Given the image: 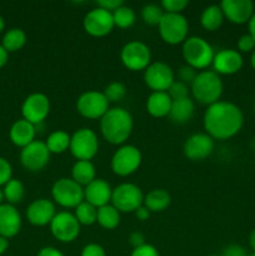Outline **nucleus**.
<instances>
[{
  "instance_id": "13d9d810",
  "label": "nucleus",
  "mask_w": 255,
  "mask_h": 256,
  "mask_svg": "<svg viewBox=\"0 0 255 256\" xmlns=\"http://www.w3.org/2000/svg\"><path fill=\"white\" fill-rule=\"evenodd\" d=\"M210 256H222V255H210Z\"/></svg>"
},
{
  "instance_id": "7c9ffc66",
  "label": "nucleus",
  "mask_w": 255,
  "mask_h": 256,
  "mask_svg": "<svg viewBox=\"0 0 255 256\" xmlns=\"http://www.w3.org/2000/svg\"><path fill=\"white\" fill-rule=\"evenodd\" d=\"M25 42H26V34L24 30L19 28H12L5 32L2 45L8 52H10L20 50L24 46Z\"/></svg>"
},
{
  "instance_id": "c03bdc74",
  "label": "nucleus",
  "mask_w": 255,
  "mask_h": 256,
  "mask_svg": "<svg viewBox=\"0 0 255 256\" xmlns=\"http://www.w3.org/2000/svg\"><path fill=\"white\" fill-rule=\"evenodd\" d=\"M122 5H124L122 0H99V2H96L98 8H102V9L108 10L110 12H114Z\"/></svg>"
},
{
  "instance_id": "bb28decb",
  "label": "nucleus",
  "mask_w": 255,
  "mask_h": 256,
  "mask_svg": "<svg viewBox=\"0 0 255 256\" xmlns=\"http://www.w3.org/2000/svg\"><path fill=\"white\" fill-rule=\"evenodd\" d=\"M95 166L92 162L88 160H78L72 169V179L82 186H86L90 182H94L95 178Z\"/></svg>"
},
{
  "instance_id": "4c0bfd02",
  "label": "nucleus",
  "mask_w": 255,
  "mask_h": 256,
  "mask_svg": "<svg viewBox=\"0 0 255 256\" xmlns=\"http://www.w3.org/2000/svg\"><path fill=\"white\" fill-rule=\"evenodd\" d=\"M189 5L186 0H162V8L169 14H182V10Z\"/></svg>"
},
{
  "instance_id": "ddd939ff",
  "label": "nucleus",
  "mask_w": 255,
  "mask_h": 256,
  "mask_svg": "<svg viewBox=\"0 0 255 256\" xmlns=\"http://www.w3.org/2000/svg\"><path fill=\"white\" fill-rule=\"evenodd\" d=\"M82 26H84L85 32L92 36H105V35L110 34L112 28L115 26L112 12L96 6L85 15L84 20H82Z\"/></svg>"
},
{
  "instance_id": "de8ad7c7",
  "label": "nucleus",
  "mask_w": 255,
  "mask_h": 256,
  "mask_svg": "<svg viewBox=\"0 0 255 256\" xmlns=\"http://www.w3.org/2000/svg\"><path fill=\"white\" fill-rule=\"evenodd\" d=\"M38 256H64L62 252H59L58 249L52 246H46L42 248L39 252H38Z\"/></svg>"
},
{
  "instance_id": "58836bf2",
  "label": "nucleus",
  "mask_w": 255,
  "mask_h": 256,
  "mask_svg": "<svg viewBox=\"0 0 255 256\" xmlns=\"http://www.w3.org/2000/svg\"><path fill=\"white\" fill-rule=\"evenodd\" d=\"M12 169L10 162L6 159L0 156V186L6 184L9 180L12 179Z\"/></svg>"
},
{
  "instance_id": "393cba45",
  "label": "nucleus",
  "mask_w": 255,
  "mask_h": 256,
  "mask_svg": "<svg viewBox=\"0 0 255 256\" xmlns=\"http://www.w3.org/2000/svg\"><path fill=\"white\" fill-rule=\"evenodd\" d=\"M194 102L190 98H184V99L172 100V109H170L169 118L176 124H184L189 122L194 115Z\"/></svg>"
},
{
  "instance_id": "864d4df0",
  "label": "nucleus",
  "mask_w": 255,
  "mask_h": 256,
  "mask_svg": "<svg viewBox=\"0 0 255 256\" xmlns=\"http://www.w3.org/2000/svg\"><path fill=\"white\" fill-rule=\"evenodd\" d=\"M249 244L250 248L252 249V252H255V229L250 232V236H249Z\"/></svg>"
},
{
  "instance_id": "49530a36",
  "label": "nucleus",
  "mask_w": 255,
  "mask_h": 256,
  "mask_svg": "<svg viewBox=\"0 0 255 256\" xmlns=\"http://www.w3.org/2000/svg\"><path fill=\"white\" fill-rule=\"evenodd\" d=\"M144 240H145L144 235H142L140 232H132L129 236V242L134 246V249L135 248H139L142 246V245H144L145 244Z\"/></svg>"
},
{
  "instance_id": "37998d69",
  "label": "nucleus",
  "mask_w": 255,
  "mask_h": 256,
  "mask_svg": "<svg viewBox=\"0 0 255 256\" xmlns=\"http://www.w3.org/2000/svg\"><path fill=\"white\" fill-rule=\"evenodd\" d=\"M82 256H106V254L99 244H88L82 249Z\"/></svg>"
},
{
  "instance_id": "f03ea898",
  "label": "nucleus",
  "mask_w": 255,
  "mask_h": 256,
  "mask_svg": "<svg viewBox=\"0 0 255 256\" xmlns=\"http://www.w3.org/2000/svg\"><path fill=\"white\" fill-rule=\"evenodd\" d=\"M132 116L122 108H112L100 119V130L108 142L112 145H122L132 135Z\"/></svg>"
},
{
  "instance_id": "9d476101",
  "label": "nucleus",
  "mask_w": 255,
  "mask_h": 256,
  "mask_svg": "<svg viewBox=\"0 0 255 256\" xmlns=\"http://www.w3.org/2000/svg\"><path fill=\"white\" fill-rule=\"evenodd\" d=\"M110 102L105 98L104 92L90 90L79 96L76 102V110L82 116L86 119H102L106 114Z\"/></svg>"
},
{
  "instance_id": "dca6fc26",
  "label": "nucleus",
  "mask_w": 255,
  "mask_h": 256,
  "mask_svg": "<svg viewBox=\"0 0 255 256\" xmlns=\"http://www.w3.org/2000/svg\"><path fill=\"white\" fill-rule=\"evenodd\" d=\"M50 160V152L46 144L40 140H34L32 144L22 148L20 152V162L25 169L30 172H39L44 169Z\"/></svg>"
},
{
  "instance_id": "f257e3e1",
  "label": "nucleus",
  "mask_w": 255,
  "mask_h": 256,
  "mask_svg": "<svg viewBox=\"0 0 255 256\" xmlns=\"http://www.w3.org/2000/svg\"><path fill=\"white\" fill-rule=\"evenodd\" d=\"M204 128L212 139L226 140L242 130L244 116L238 105L230 102H219L209 105L204 114Z\"/></svg>"
},
{
  "instance_id": "6e6d98bb",
  "label": "nucleus",
  "mask_w": 255,
  "mask_h": 256,
  "mask_svg": "<svg viewBox=\"0 0 255 256\" xmlns=\"http://www.w3.org/2000/svg\"><path fill=\"white\" fill-rule=\"evenodd\" d=\"M4 28H5V22L4 19H2V16H0V32L4 30Z\"/></svg>"
},
{
  "instance_id": "a19ab883",
  "label": "nucleus",
  "mask_w": 255,
  "mask_h": 256,
  "mask_svg": "<svg viewBox=\"0 0 255 256\" xmlns=\"http://www.w3.org/2000/svg\"><path fill=\"white\" fill-rule=\"evenodd\" d=\"M238 49L242 52H249L255 50V40L252 39L250 34H245L239 38L238 40Z\"/></svg>"
},
{
  "instance_id": "7ed1b4c3",
  "label": "nucleus",
  "mask_w": 255,
  "mask_h": 256,
  "mask_svg": "<svg viewBox=\"0 0 255 256\" xmlns=\"http://www.w3.org/2000/svg\"><path fill=\"white\" fill-rule=\"evenodd\" d=\"M190 86L195 100L208 106L219 102L222 94V78L214 70H204L198 72L196 78Z\"/></svg>"
},
{
  "instance_id": "79ce46f5",
  "label": "nucleus",
  "mask_w": 255,
  "mask_h": 256,
  "mask_svg": "<svg viewBox=\"0 0 255 256\" xmlns=\"http://www.w3.org/2000/svg\"><path fill=\"white\" fill-rule=\"evenodd\" d=\"M130 256H160L156 248L150 244H144L139 248H135Z\"/></svg>"
},
{
  "instance_id": "5701e85b",
  "label": "nucleus",
  "mask_w": 255,
  "mask_h": 256,
  "mask_svg": "<svg viewBox=\"0 0 255 256\" xmlns=\"http://www.w3.org/2000/svg\"><path fill=\"white\" fill-rule=\"evenodd\" d=\"M35 134H36L35 125L25 119L16 120L12 125L9 132V136L12 144L20 148H25L32 144L35 140Z\"/></svg>"
},
{
  "instance_id": "20e7f679",
  "label": "nucleus",
  "mask_w": 255,
  "mask_h": 256,
  "mask_svg": "<svg viewBox=\"0 0 255 256\" xmlns=\"http://www.w3.org/2000/svg\"><path fill=\"white\" fill-rule=\"evenodd\" d=\"M214 50L212 45L200 36H190L182 42V56L186 65L195 70L206 69L212 64Z\"/></svg>"
},
{
  "instance_id": "a878e982",
  "label": "nucleus",
  "mask_w": 255,
  "mask_h": 256,
  "mask_svg": "<svg viewBox=\"0 0 255 256\" xmlns=\"http://www.w3.org/2000/svg\"><path fill=\"white\" fill-rule=\"evenodd\" d=\"M172 202V198L168 192L162 189H154L144 196V206L150 212H164Z\"/></svg>"
},
{
  "instance_id": "c85d7f7f",
  "label": "nucleus",
  "mask_w": 255,
  "mask_h": 256,
  "mask_svg": "<svg viewBox=\"0 0 255 256\" xmlns=\"http://www.w3.org/2000/svg\"><path fill=\"white\" fill-rule=\"evenodd\" d=\"M72 136L64 130H56L48 136L45 142L50 154H62L70 148Z\"/></svg>"
},
{
  "instance_id": "e433bc0d",
  "label": "nucleus",
  "mask_w": 255,
  "mask_h": 256,
  "mask_svg": "<svg viewBox=\"0 0 255 256\" xmlns=\"http://www.w3.org/2000/svg\"><path fill=\"white\" fill-rule=\"evenodd\" d=\"M168 94L172 100L184 99V98H189V85L184 84V82H179V80H174L170 88L168 89Z\"/></svg>"
},
{
  "instance_id": "aec40b11",
  "label": "nucleus",
  "mask_w": 255,
  "mask_h": 256,
  "mask_svg": "<svg viewBox=\"0 0 255 256\" xmlns=\"http://www.w3.org/2000/svg\"><path fill=\"white\" fill-rule=\"evenodd\" d=\"M56 215L54 202L48 199H38L29 205L26 210V218L29 222L35 226L50 225Z\"/></svg>"
},
{
  "instance_id": "cd10ccee",
  "label": "nucleus",
  "mask_w": 255,
  "mask_h": 256,
  "mask_svg": "<svg viewBox=\"0 0 255 256\" xmlns=\"http://www.w3.org/2000/svg\"><path fill=\"white\" fill-rule=\"evenodd\" d=\"M222 22H224V14H222L220 5H210V6L205 8L200 15L202 26L209 32L219 29Z\"/></svg>"
},
{
  "instance_id": "f8f14e48",
  "label": "nucleus",
  "mask_w": 255,
  "mask_h": 256,
  "mask_svg": "<svg viewBox=\"0 0 255 256\" xmlns=\"http://www.w3.org/2000/svg\"><path fill=\"white\" fill-rule=\"evenodd\" d=\"M50 230L55 239L62 242H72L79 236L80 224L74 214L69 212H58L50 222Z\"/></svg>"
},
{
  "instance_id": "473e14b6",
  "label": "nucleus",
  "mask_w": 255,
  "mask_h": 256,
  "mask_svg": "<svg viewBox=\"0 0 255 256\" xmlns=\"http://www.w3.org/2000/svg\"><path fill=\"white\" fill-rule=\"evenodd\" d=\"M74 215L80 225L90 226V225H92L94 222H96L98 209L95 206H92V204H89V202H82V204L78 205V206L75 208Z\"/></svg>"
},
{
  "instance_id": "603ef678",
  "label": "nucleus",
  "mask_w": 255,
  "mask_h": 256,
  "mask_svg": "<svg viewBox=\"0 0 255 256\" xmlns=\"http://www.w3.org/2000/svg\"><path fill=\"white\" fill-rule=\"evenodd\" d=\"M249 24V34L252 35V39L255 40V12L252 14V19H250V22H248Z\"/></svg>"
},
{
  "instance_id": "09e8293b",
  "label": "nucleus",
  "mask_w": 255,
  "mask_h": 256,
  "mask_svg": "<svg viewBox=\"0 0 255 256\" xmlns=\"http://www.w3.org/2000/svg\"><path fill=\"white\" fill-rule=\"evenodd\" d=\"M135 216H136L139 220H142V222H145V220L149 219L150 212L144 206V205H142V206L135 212Z\"/></svg>"
},
{
  "instance_id": "a18cd8bd",
  "label": "nucleus",
  "mask_w": 255,
  "mask_h": 256,
  "mask_svg": "<svg viewBox=\"0 0 255 256\" xmlns=\"http://www.w3.org/2000/svg\"><path fill=\"white\" fill-rule=\"evenodd\" d=\"M222 256H248V254L242 246L238 244H232L225 248Z\"/></svg>"
},
{
  "instance_id": "9b49d317",
  "label": "nucleus",
  "mask_w": 255,
  "mask_h": 256,
  "mask_svg": "<svg viewBox=\"0 0 255 256\" xmlns=\"http://www.w3.org/2000/svg\"><path fill=\"white\" fill-rule=\"evenodd\" d=\"M120 59L124 66L132 72L145 70L150 65L152 54L146 44L142 42H129L122 46Z\"/></svg>"
},
{
  "instance_id": "2f4dec72",
  "label": "nucleus",
  "mask_w": 255,
  "mask_h": 256,
  "mask_svg": "<svg viewBox=\"0 0 255 256\" xmlns=\"http://www.w3.org/2000/svg\"><path fill=\"white\" fill-rule=\"evenodd\" d=\"M24 185L18 179L9 180L4 185V189H2V196L6 200L8 204L10 205H15L22 202V198H24Z\"/></svg>"
},
{
  "instance_id": "1a4fd4ad",
  "label": "nucleus",
  "mask_w": 255,
  "mask_h": 256,
  "mask_svg": "<svg viewBox=\"0 0 255 256\" xmlns=\"http://www.w3.org/2000/svg\"><path fill=\"white\" fill-rule=\"evenodd\" d=\"M69 149L78 160L90 162L99 150V140H98L96 134L89 128L76 130L72 135Z\"/></svg>"
},
{
  "instance_id": "052dcab7",
  "label": "nucleus",
  "mask_w": 255,
  "mask_h": 256,
  "mask_svg": "<svg viewBox=\"0 0 255 256\" xmlns=\"http://www.w3.org/2000/svg\"><path fill=\"white\" fill-rule=\"evenodd\" d=\"M254 109H255V106H254Z\"/></svg>"
},
{
  "instance_id": "39448f33",
  "label": "nucleus",
  "mask_w": 255,
  "mask_h": 256,
  "mask_svg": "<svg viewBox=\"0 0 255 256\" xmlns=\"http://www.w3.org/2000/svg\"><path fill=\"white\" fill-rule=\"evenodd\" d=\"M144 204L142 189L132 182H124L112 189V205L119 212H135Z\"/></svg>"
},
{
  "instance_id": "b1692460",
  "label": "nucleus",
  "mask_w": 255,
  "mask_h": 256,
  "mask_svg": "<svg viewBox=\"0 0 255 256\" xmlns=\"http://www.w3.org/2000/svg\"><path fill=\"white\" fill-rule=\"evenodd\" d=\"M172 99L166 92H152L146 100V110L152 116H169Z\"/></svg>"
},
{
  "instance_id": "2eb2a0df",
  "label": "nucleus",
  "mask_w": 255,
  "mask_h": 256,
  "mask_svg": "<svg viewBox=\"0 0 255 256\" xmlns=\"http://www.w3.org/2000/svg\"><path fill=\"white\" fill-rule=\"evenodd\" d=\"M50 112L49 98L42 92L30 94L22 105V119L36 125L44 122Z\"/></svg>"
},
{
  "instance_id": "4be33fe9",
  "label": "nucleus",
  "mask_w": 255,
  "mask_h": 256,
  "mask_svg": "<svg viewBox=\"0 0 255 256\" xmlns=\"http://www.w3.org/2000/svg\"><path fill=\"white\" fill-rule=\"evenodd\" d=\"M22 229V216L14 205H0V236H15Z\"/></svg>"
},
{
  "instance_id": "ea45409f",
  "label": "nucleus",
  "mask_w": 255,
  "mask_h": 256,
  "mask_svg": "<svg viewBox=\"0 0 255 256\" xmlns=\"http://www.w3.org/2000/svg\"><path fill=\"white\" fill-rule=\"evenodd\" d=\"M198 72L194 68L189 66V65H185V66H182L179 70V82H184L186 85H192V82L196 78Z\"/></svg>"
},
{
  "instance_id": "5fc2aeb1",
  "label": "nucleus",
  "mask_w": 255,
  "mask_h": 256,
  "mask_svg": "<svg viewBox=\"0 0 255 256\" xmlns=\"http://www.w3.org/2000/svg\"><path fill=\"white\" fill-rule=\"evenodd\" d=\"M250 64H252V69L255 70V50H254V52H252V58H250Z\"/></svg>"
},
{
  "instance_id": "4d7b16f0",
  "label": "nucleus",
  "mask_w": 255,
  "mask_h": 256,
  "mask_svg": "<svg viewBox=\"0 0 255 256\" xmlns=\"http://www.w3.org/2000/svg\"><path fill=\"white\" fill-rule=\"evenodd\" d=\"M2 199H4V196H2V190L0 189V205L2 204Z\"/></svg>"
},
{
  "instance_id": "f704fd0d",
  "label": "nucleus",
  "mask_w": 255,
  "mask_h": 256,
  "mask_svg": "<svg viewBox=\"0 0 255 256\" xmlns=\"http://www.w3.org/2000/svg\"><path fill=\"white\" fill-rule=\"evenodd\" d=\"M164 14L165 12L162 10V8L155 4H148L142 9V20H144L145 24L152 25V26L159 25L160 20L162 19Z\"/></svg>"
},
{
  "instance_id": "c9c22d12",
  "label": "nucleus",
  "mask_w": 255,
  "mask_h": 256,
  "mask_svg": "<svg viewBox=\"0 0 255 256\" xmlns=\"http://www.w3.org/2000/svg\"><path fill=\"white\" fill-rule=\"evenodd\" d=\"M104 95L109 102H118L124 99L125 95H126V89L122 82H112L105 88Z\"/></svg>"
},
{
  "instance_id": "72a5a7b5",
  "label": "nucleus",
  "mask_w": 255,
  "mask_h": 256,
  "mask_svg": "<svg viewBox=\"0 0 255 256\" xmlns=\"http://www.w3.org/2000/svg\"><path fill=\"white\" fill-rule=\"evenodd\" d=\"M135 12L132 8L125 6L122 5L118 8L114 12H112V19H114V25L122 29H126L130 28L135 22Z\"/></svg>"
},
{
  "instance_id": "4468645a",
  "label": "nucleus",
  "mask_w": 255,
  "mask_h": 256,
  "mask_svg": "<svg viewBox=\"0 0 255 256\" xmlns=\"http://www.w3.org/2000/svg\"><path fill=\"white\" fill-rule=\"evenodd\" d=\"M144 80L152 92H168L175 80L174 72L165 62H152L144 70Z\"/></svg>"
},
{
  "instance_id": "8fccbe9b",
  "label": "nucleus",
  "mask_w": 255,
  "mask_h": 256,
  "mask_svg": "<svg viewBox=\"0 0 255 256\" xmlns=\"http://www.w3.org/2000/svg\"><path fill=\"white\" fill-rule=\"evenodd\" d=\"M8 62V52L2 48V45H0V68L4 66Z\"/></svg>"
},
{
  "instance_id": "0eeeda50",
  "label": "nucleus",
  "mask_w": 255,
  "mask_h": 256,
  "mask_svg": "<svg viewBox=\"0 0 255 256\" xmlns=\"http://www.w3.org/2000/svg\"><path fill=\"white\" fill-rule=\"evenodd\" d=\"M52 196L60 206L75 209L78 205L84 202V189L72 179L62 178L52 185Z\"/></svg>"
},
{
  "instance_id": "6ab92c4d",
  "label": "nucleus",
  "mask_w": 255,
  "mask_h": 256,
  "mask_svg": "<svg viewBox=\"0 0 255 256\" xmlns=\"http://www.w3.org/2000/svg\"><path fill=\"white\" fill-rule=\"evenodd\" d=\"M242 56L238 50L224 49L214 55L212 68L214 72L219 75L236 74L242 68Z\"/></svg>"
},
{
  "instance_id": "6e6552de",
  "label": "nucleus",
  "mask_w": 255,
  "mask_h": 256,
  "mask_svg": "<svg viewBox=\"0 0 255 256\" xmlns=\"http://www.w3.org/2000/svg\"><path fill=\"white\" fill-rule=\"evenodd\" d=\"M142 152L134 145H122L112 158V170L119 176H129L139 169Z\"/></svg>"
},
{
  "instance_id": "f3484780",
  "label": "nucleus",
  "mask_w": 255,
  "mask_h": 256,
  "mask_svg": "<svg viewBox=\"0 0 255 256\" xmlns=\"http://www.w3.org/2000/svg\"><path fill=\"white\" fill-rule=\"evenodd\" d=\"M220 8L224 18L238 25L249 22L255 12L254 4L250 0H222Z\"/></svg>"
},
{
  "instance_id": "3c124183",
  "label": "nucleus",
  "mask_w": 255,
  "mask_h": 256,
  "mask_svg": "<svg viewBox=\"0 0 255 256\" xmlns=\"http://www.w3.org/2000/svg\"><path fill=\"white\" fill-rule=\"evenodd\" d=\"M8 246H9V242H8L6 238L0 236V255H2L6 252Z\"/></svg>"
},
{
  "instance_id": "423d86ee",
  "label": "nucleus",
  "mask_w": 255,
  "mask_h": 256,
  "mask_svg": "<svg viewBox=\"0 0 255 256\" xmlns=\"http://www.w3.org/2000/svg\"><path fill=\"white\" fill-rule=\"evenodd\" d=\"M158 28L162 39L170 45L180 44L188 39L189 24L182 14L165 12Z\"/></svg>"
},
{
  "instance_id": "412c9836",
  "label": "nucleus",
  "mask_w": 255,
  "mask_h": 256,
  "mask_svg": "<svg viewBox=\"0 0 255 256\" xmlns=\"http://www.w3.org/2000/svg\"><path fill=\"white\" fill-rule=\"evenodd\" d=\"M112 189L104 179H95L84 189V202H89L96 209L112 202Z\"/></svg>"
},
{
  "instance_id": "a211bd4d",
  "label": "nucleus",
  "mask_w": 255,
  "mask_h": 256,
  "mask_svg": "<svg viewBox=\"0 0 255 256\" xmlns=\"http://www.w3.org/2000/svg\"><path fill=\"white\" fill-rule=\"evenodd\" d=\"M214 150V139L208 134H194L184 144V154L192 162H200L210 156Z\"/></svg>"
},
{
  "instance_id": "bf43d9fd",
  "label": "nucleus",
  "mask_w": 255,
  "mask_h": 256,
  "mask_svg": "<svg viewBox=\"0 0 255 256\" xmlns=\"http://www.w3.org/2000/svg\"><path fill=\"white\" fill-rule=\"evenodd\" d=\"M250 256H255V252H252V255H250Z\"/></svg>"
},
{
  "instance_id": "c756f323",
  "label": "nucleus",
  "mask_w": 255,
  "mask_h": 256,
  "mask_svg": "<svg viewBox=\"0 0 255 256\" xmlns=\"http://www.w3.org/2000/svg\"><path fill=\"white\" fill-rule=\"evenodd\" d=\"M96 222L106 230L115 229L120 222V212L112 204L104 205L98 209Z\"/></svg>"
}]
</instances>
